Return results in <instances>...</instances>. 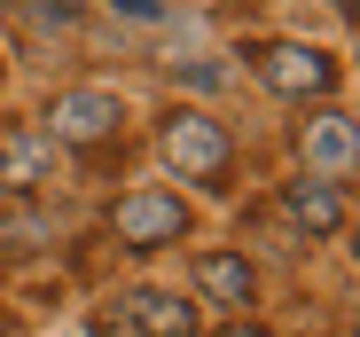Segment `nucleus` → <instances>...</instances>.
<instances>
[{"label":"nucleus","instance_id":"obj_1","mask_svg":"<svg viewBox=\"0 0 360 337\" xmlns=\"http://www.w3.org/2000/svg\"><path fill=\"white\" fill-rule=\"evenodd\" d=\"M227 157H235V141H227L219 118H204V110H172L165 118V165L180 181H219Z\"/></svg>","mask_w":360,"mask_h":337},{"label":"nucleus","instance_id":"obj_3","mask_svg":"<svg viewBox=\"0 0 360 337\" xmlns=\"http://www.w3.org/2000/svg\"><path fill=\"white\" fill-rule=\"evenodd\" d=\"M110 228H117V243L157 251V243H180V236H188V204L165 196V189H134V196H117Z\"/></svg>","mask_w":360,"mask_h":337},{"label":"nucleus","instance_id":"obj_13","mask_svg":"<svg viewBox=\"0 0 360 337\" xmlns=\"http://www.w3.org/2000/svg\"><path fill=\"white\" fill-rule=\"evenodd\" d=\"M329 8H352V0H329Z\"/></svg>","mask_w":360,"mask_h":337},{"label":"nucleus","instance_id":"obj_10","mask_svg":"<svg viewBox=\"0 0 360 337\" xmlns=\"http://www.w3.org/2000/svg\"><path fill=\"white\" fill-rule=\"evenodd\" d=\"M24 8H32L39 24H71V16H79V0H24Z\"/></svg>","mask_w":360,"mask_h":337},{"label":"nucleus","instance_id":"obj_8","mask_svg":"<svg viewBox=\"0 0 360 337\" xmlns=\"http://www.w3.org/2000/svg\"><path fill=\"white\" fill-rule=\"evenodd\" d=\"M196 291L212 306H251V267L235 259V251H204L196 259Z\"/></svg>","mask_w":360,"mask_h":337},{"label":"nucleus","instance_id":"obj_4","mask_svg":"<svg viewBox=\"0 0 360 337\" xmlns=\"http://www.w3.org/2000/svg\"><path fill=\"white\" fill-rule=\"evenodd\" d=\"M251 63H259V79H266L274 94H329V87H337V63H329L321 47H297V39L251 47Z\"/></svg>","mask_w":360,"mask_h":337},{"label":"nucleus","instance_id":"obj_7","mask_svg":"<svg viewBox=\"0 0 360 337\" xmlns=\"http://www.w3.org/2000/svg\"><path fill=\"white\" fill-rule=\"evenodd\" d=\"M126 322H134V337H196V306H180L172 291H134Z\"/></svg>","mask_w":360,"mask_h":337},{"label":"nucleus","instance_id":"obj_6","mask_svg":"<svg viewBox=\"0 0 360 337\" xmlns=\"http://www.w3.org/2000/svg\"><path fill=\"white\" fill-rule=\"evenodd\" d=\"M282 212H290L306 236H337V228H345V189H337V181H290V189H282Z\"/></svg>","mask_w":360,"mask_h":337},{"label":"nucleus","instance_id":"obj_2","mask_svg":"<svg viewBox=\"0 0 360 337\" xmlns=\"http://www.w3.org/2000/svg\"><path fill=\"white\" fill-rule=\"evenodd\" d=\"M117 126H126V102H117L110 87H71V94H55V102H47V126H39V134H47V141H79V149H86V141H110Z\"/></svg>","mask_w":360,"mask_h":337},{"label":"nucleus","instance_id":"obj_5","mask_svg":"<svg viewBox=\"0 0 360 337\" xmlns=\"http://www.w3.org/2000/svg\"><path fill=\"white\" fill-rule=\"evenodd\" d=\"M297 149H306V173H314V181H345L352 165H360V134H352L345 110H321V118H306Z\"/></svg>","mask_w":360,"mask_h":337},{"label":"nucleus","instance_id":"obj_12","mask_svg":"<svg viewBox=\"0 0 360 337\" xmlns=\"http://www.w3.org/2000/svg\"><path fill=\"white\" fill-rule=\"evenodd\" d=\"M227 337H266V329H251V322H243V329H227Z\"/></svg>","mask_w":360,"mask_h":337},{"label":"nucleus","instance_id":"obj_9","mask_svg":"<svg viewBox=\"0 0 360 337\" xmlns=\"http://www.w3.org/2000/svg\"><path fill=\"white\" fill-rule=\"evenodd\" d=\"M47 165V134L39 126H8L0 134V189H32Z\"/></svg>","mask_w":360,"mask_h":337},{"label":"nucleus","instance_id":"obj_11","mask_svg":"<svg viewBox=\"0 0 360 337\" xmlns=\"http://www.w3.org/2000/svg\"><path fill=\"white\" fill-rule=\"evenodd\" d=\"M117 8H134V16H157V0H117Z\"/></svg>","mask_w":360,"mask_h":337}]
</instances>
